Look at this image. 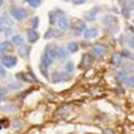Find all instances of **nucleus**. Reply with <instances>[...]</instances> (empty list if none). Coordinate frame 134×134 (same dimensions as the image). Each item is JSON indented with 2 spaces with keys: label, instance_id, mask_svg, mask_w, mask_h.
<instances>
[{
  "label": "nucleus",
  "instance_id": "1",
  "mask_svg": "<svg viewBox=\"0 0 134 134\" xmlns=\"http://www.w3.org/2000/svg\"><path fill=\"white\" fill-rule=\"evenodd\" d=\"M10 13H11V16H12L16 21H18V22H21V21H23V19H25L28 17L27 11L21 9V7H12V9L10 10Z\"/></svg>",
  "mask_w": 134,
  "mask_h": 134
},
{
  "label": "nucleus",
  "instance_id": "2",
  "mask_svg": "<svg viewBox=\"0 0 134 134\" xmlns=\"http://www.w3.org/2000/svg\"><path fill=\"white\" fill-rule=\"evenodd\" d=\"M1 63H3L4 66L6 68H13V66L17 64V58L13 56H4L1 58Z\"/></svg>",
  "mask_w": 134,
  "mask_h": 134
},
{
  "label": "nucleus",
  "instance_id": "3",
  "mask_svg": "<svg viewBox=\"0 0 134 134\" xmlns=\"http://www.w3.org/2000/svg\"><path fill=\"white\" fill-rule=\"evenodd\" d=\"M98 29L97 28H87L85 29L83 31V36L85 39H92V37H96L98 35Z\"/></svg>",
  "mask_w": 134,
  "mask_h": 134
},
{
  "label": "nucleus",
  "instance_id": "4",
  "mask_svg": "<svg viewBox=\"0 0 134 134\" xmlns=\"http://www.w3.org/2000/svg\"><path fill=\"white\" fill-rule=\"evenodd\" d=\"M106 52V46L103 44H96L93 46V53L96 56H102Z\"/></svg>",
  "mask_w": 134,
  "mask_h": 134
},
{
  "label": "nucleus",
  "instance_id": "5",
  "mask_svg": "<svg viewBox=\"0 0 134 134\" xmlns=\"http://www.w3.org/2000/svg\"><path fill=\"white\" fill-rule=\"evenodd\" d=\"M45 53H47L48 56H51L53 59H54L56 57H58V47L52 46V45H47Z\"/></svg>",
  "mask_w": 134,
  "mask_h": 134
},
{
  "label": "nucleus",
  "instance_id": "6",
  "mask_svg": "<svg viewBox=\"0 0 134 134\" xmlns=\"http://www.w3.org/2000/svg\"><path fill=\"white\" fill-rule=\"evenodd\" d=\"M60 35H62V31L59 30H56V29H53V28H48V30L45 33L44 37L45 39H51V37H59Z\"/></svg>",
  "mask_w": 134,
  "mask_h": 134
},
{
  "label": "nucleus",
  "instance_id": "7",
  "mask_svg": "<svg viewBox=\"0 0 134 134\" xmlns=\"http://www.w3.org/2000/svg\"><path fill=\"white\" fill-rule=\"evenodd\" d=\"M27 37H28L29 42H35L39 39V34H37V31L35 29H28L27 30Z\"/></svg>",
  "mask_w": 134,
  "mask_h": 134
},
{
  "label": "nucleus",
  "instance_id": "8",
  "mask_svg": "<svg viewBox=\"0 0 134 134\" xmlns=\"http://www.w3.org/2000/svg\"><path fill=\"white\" fill-rule=\"evenodd\" d=\"M111 63H112V65H115V66H120V65H121V63H122V54H121V53H119V52L112 53Z\"/></svg>",
  "mask_w": 134,
  "mask_h": 134
},
{
  "label": "nucleus",
  "instance_id": "9",
  "mask_svg": "<svg viewBox=\"0 0 134 134\" xmlns=\"http://www.w3.org/2000/svg\"><path fill=\"white\" fill-rule=\"evenodd\" d=\"M85 28H86V24H85V22L81 21V19H77V21L74 23V30L76 34H80L81 31H83Z\"/></svg>",
  "mask_w": 134,
  "mask_h": 134
},
{
  "label": "nucleus",
  "instance_id": "10",
  "mask_svg": "<svg viewBox=\"0 0 134 134\" xmlns=\"http://www.w3.org/2000/svg\"><path fill=\"white\" fill-rule=\"evenodd\" d=\"M53 62V58L51 56H48L47 53H44V56L41 57V64H42V66H45V68H48V66L52 64Z\"/></svg>",
  "mask_w": 134,
  "mask_h": 134
},
{
  "label": "nucleus",
  "instance_id": "11",
  "mask_svg": "<svg viewBox=\"0 0 134 134\" xmlns=\"http://www.w3.org/2000/svg\"><path fill=\"white\" fill-rule=\"evenodd\" d=\"M58 25H59V28L62 29V30H68L69 29V21L66 17H64V16H62L59 18V21H58Z\"/></svg>",
  "mask_w": 134,
  "mask_h": 134
},
{
  "label": "nucleus",
  "instance_id": "12",
  "mask_svg": "<svg viewBox=\"0 0 134 134\" xmlns=\"http://www.w3.org/2000/svg\"><path fill=\"white\" fill-rule=\"evenodd\" d=\"M30 53V46H21L18 48V54L23 58H28Z\"/></svg>",
  "mask_w": 134,
  "mask_h": 134
},
{
  "label": "nucleus",
  "instance_id": "13",
  "mask_svg": "<svg viewBox=\"0 0 134 134\" xmlns=\"http://www.w3.org/2000/svg\"><path fill=\"white\" fill-rule=\"evenodd\" d=\"M58 58L60 60H64L68 58V51L63 47H58Z\"/></svg>",
  "mask_w": 134,
  "mask_h": 134
},
{
  "label": "nucleus",
  "instance_id": "14",
  "mask_svg": "<svg viewBox=\"0 0 134 134\" xmlns=\"http://www.w3.org/2000/svg\"><path fill=\"white\" fill-rule=\"evenodd\" d=\"M103 23L104 24H112V23H116V17L112 15H106L103 18Z\"/></svg>",
  "mask_w": 134,
  "mask_h": 134
},
{
  "label": "nucleus",
  "instance_id": "15",
  "mask_svg": "<svg viewBox=\"0 0 134 134\" xmlns=\"http://www.w3.org/2000/svg\"><path fill=\"white\" fill-rule=\"evenodd\" d=\"M79 48H80V47H79V44L77 42H69L68 44V51L69 52H71V53H75V52H77L79 51Z\"/></svg>",
  "mask_w": 134,
  "mask_h": 134
},
{
  "label": "nucleus",
  "instance_id": "16",
  "mask_svg": "<svg viewBox=\"0 0 134 134\" xmlns=\"http://www.w3.org/2000/svg\"><path fill=\"white\" fill-rule=\"evenodd\" d=\"M52 82H59V81H63L64 77L63 76H65V75L63 74V72H53L52 75Z\"/></svg>",
  "mask_w": 134,
  "mask_h": 134
},
{
  "label": "nucleus",
  "instance_id": "17",
  "mask_svg": "<svg viewBox=\"0 0 134 134\" xmlns=\"http://www.w3.org/2000/svg\"><path fill=\"white\" fill-rule=\"evenodd\" d=\"M24 42V39H23L21 35H13L12 36V44L15 45H22Z\"/></svg>",
  "mask_w": 134,
  "mask_h": 134
},
{
  "label": "nucleus",
  "instance_id": "18",
  "mask_svg": "<svg viewBox=\"0 0 134 134\" xmlns=\"http://www.w3.org/2000/svg\"><path fill=\"white\" fill-rule=\"evenodd\" d=\"M0 46H1V48L4 50V52H5V51H11V50H12V44H11V42H9V41H4Z\"/></svg>",
  "mask_w": 134,
  "mask_h": 134
},
{
  "label": "nucleus",
  "instance_id": "19",
  "mask_svg": "<svg viewBox=\"0 0 134 134\" xmlns=\"http://www.w3.org/2000/svg\"><path fill=\"white\" fill-rule=\"evenodd\" d=\"M92 62V57L90 54H85L83 56V59H82V65L83 66H88Z\"/></svg>",
  "mask_w": 134,
  "mask_h": 134
},
{
  "label": "nucleus",
  "instance_id": "20",
  "mask_svg": "<svg viewBox=\"0 0 134 134\" xmlns=\"http://www.w3.org/2000/svg\"><path fill=\"white\" fill-rule=\"evenodd\" d=\"M125 83L127 85L128 87H134V75L133 76H127Z\"/></svg>",
  "mask_w": 134,
  "mask_h": 134
},
{
  "label": "nucleus",
  "instance_id": "21",
  "mask_svg": "<svg viewBox=\"0 0 134 134\" xmlns=\"http://www.w3.org/2000/svg\"><path fill=\"white\" fill-rule=\"evenodd\" d=\"M24 1H27L31 7H37L41 4V0H24Z\"/></svg>",
  "mask_w": 134,
  "mask_h": 134
},
{
  "label": "nucleus",
  "instance_id": "22",
  "mask_svg": "<svg viewBox=\"0 0 134 134\" xmlns=\"http://www.w3.org/2000/svg\"><path fill=\"white\" fill-rule=\"evenodd\" d=\"M121 54H122V57H126V58H128V59H133L134 60V56L129 51H127V50H123L121 52Z\"/></svg>",
  "mask_w": 134,
  "mask_h": 134
},
{
  "label": "nucleus",
  "instance_id": "23",
  "mask_svg": "<svg viewBox=\"0 0 134 134\" xmlns=\"http://www.w3.org/2000/svg\"><path fill=\"white\" fill-rule=\"evenodd\" d=\"M125 76H126V71H120L119 74H117V80H119L120 82H125L126 79H127V77H125Z\"/></svg>",
  "mask_w": 134,
  "mask_h": 134
},
{
  "label": "nucleus",
  "instance_id": "24",
  "mask_svg": "<svg viewBox=\"0 0 134 134\" xmlns=\"http://www.w3.org/2000/svg\"><path fill=\"white\" fill-rule=\"evenodd\" d=\"M9 88L10 90H18V88H21V83H16V82H10L9 83Z\"/></svg>",
  "mask_w": 134,
  "mask_h": 134
},
{
  "label": "nucleus",
  "instance_id": "25",
  "mask_svg": "<svg viewBox=\"0 0 134 134\" xmlns=\"http://www.w3.org/2000/svg\"><path fill=\"white\" fill-rule=\"evenodd\" d=\"M65 70H66L68 72H71L72 70H74V63H71V62H68V63H66Z\"/></svg>",
  "mask_w": 134,
  "mask_h": 134
},
{
  "label": "nucleus",
  "instance_id": "26",
  "mask_svg": "<svg viewBox=\"0 0 134 134\" xmlns=\"http://www.w3.org/2000/svg\"><path fill=\"white\" fill-rule=\"evenodd\" d=\"M129 11H131V9H128V7H123V9H122V15L125 16L126 18H129Z\"/></svg>",
  "mask_w": 134,
  "mask_h": 134
},
{
  "label": "nucleus",
  "instance_id": "27",
  "mask_svg": "<svg viewBox=\"0 0 134 134\" xmlns=\"http://www.w3.org/2000/svg\"><path fill=\"white\" fill-rule=\"evenodd\" d=\"M5 75H6V72H5V69H4L3 64H0V79L5 77Z\"/></svg>",
  "mask_w": 134,
  "mask_h": 134
},
{
  "label": "nucleus",
  "instance_id": "28",
  "mask_svg": "<svg viewBox=\"0 0 134 134\" xmlns=\"http://www.w3.org/2000/svg\"><path fill=\"white\" fill-rule=\"evenodd\" d=\"M125 71H134V65L133 64H127L125 66Z\"/></svg>",
  "mask_w": 134,
  "mask_h": 134
},
{
  "label": "nucleus",
  "instance_id": "29",
  "mask_svg": "<svg viewBox=\"0 0 134 134\" xmlns=\"http://www.w3.org/2000/svg\"><path fill=\"white\" fill-rule=\"evenodd\" d=\"M85 0H72V4H76V5H80V4H83Z\"/></svg>",
  "mask_w": 134,
  "mask_h": 134
},
{
  "label": "nucleus",
  "instance_id": "30",
  "mask_svg": "<svg viewBox=\"0 0 134 134\" xmlns=\"http://www.w3.org/2000/svg\"><path fill=\"white\" fill-rule=\"evenodd\" d=\"M4 57V50L1 48V46H0V58H3Z\"/></svg>",
  "mask_w": 134,
  "mask_h": 134
},
{
  "label": "nucleus",
  "instance_id": "31",
  "mask_svg": "<svg viewBox=\"0 0 134 134\" xmlns=\"http://www.w3.org/2000/svg\"><path fill=\"white\" fill-rule=\"evenodd\" d=\"M4 30V25H3V22H1V19H0V31Z\"/></svg>",
  "mask_w": 134,
  "mask_h": 134
},
{
  "label": "nucleus",
  "instance_id": "32",
  "mask_svg": "<svg viewBox=\"0 0 134 134\" xmlns=\"http://www.w3.org/2000/svg\"><path fill=\"white\" fill-rule=\"evenodd\" d=\"M3 4H4V0H0V6H1Z\"/></svg>",
  "mask_w": 134,
  "mask_h": 134
},
{
  "label": "nucleus",
  "instance_id": "33",
  "mask_svg": "<svg viewBox=\"0 0 134 134\" xmlns=\"http://www.w3.org/2000/svg\"><path fill=\"white\" fill-rule=\"evenodd\" d=\"M0 102H1V93H0Z\"/></svg>",
  "mask_w": 134,
  "mask_h": 134
}]
</instances>
